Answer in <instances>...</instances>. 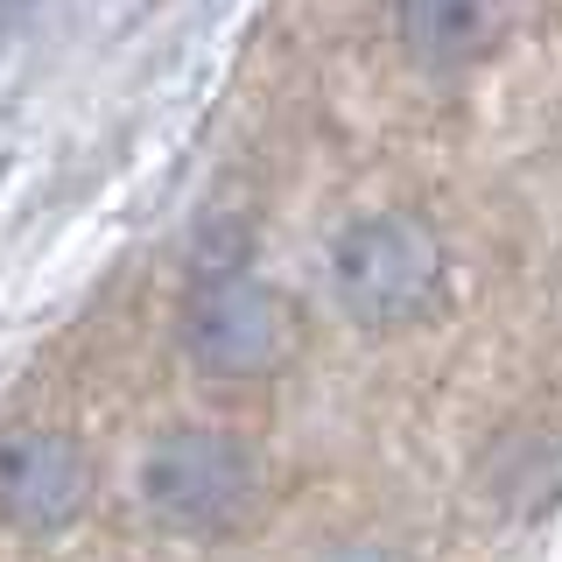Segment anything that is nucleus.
<instances>
[{"label": "nucleus", "mask_w": 562, "mask_h": 562, "mask_svg": "<svg viewBox=\"0 0 562 562\" xmlns=\"http://www.w3.org/2000/svg\"><path fill=\"white\" fill-rule=\"evenodd\" d=\"M140 492L169 527L211 535V527H233L254 506V457L218 429H183L148 457Z\"/></svg>", "instance_id": "nucleus-2"}, {"label": "nucleus", "mask_w": 562, "mask_h": 562, "mask_svg": "<svg viewBox=\"0 0 562 562\" xmlns=\"http://www.w3.org/2000/svg\"><path fill=\"white\" fill-rule=\"evenodd\" d=\"M443 281H450V254L436 239V225L415 218V211H373V218L345 225L338 246H330V289L351 310V324L366 330L422 324L443 303Z\"/></svg>", "instance_id": "nucleus-1"}, {"label": "nucleus", "mask_w": 562, "mask_h": 562, "mask_svg": "<svg viewBox=\"0 0 562 562\" xmlns=\"http://www.w3.org/2000/svg\"><path fill=\"white\" fill-rule=\"evenodd\" d=\"M85 506V457L64 436H8L0 443V514L22 527H64Z\"/></svg>", "instance_id": "nucleus-4"}, {"label": "nucleus", "mask_w": 562, "mask_h": 562, "mask_svg": "<svg viewBox=\"0 0 562 562\" xmlns=\"http://www.w3.org/2000/svg\"><path fill=\"white\" fill-rule=\"evenodd\" d=\"M190 351L218 380H254L281 359V303L246 268H211L190 295Z\"/></svg>", "instance_id": "nucleus-3"}, {"label": "nucleus", "mask_w": 562, "mask_h": 562, "mask_svg": "<svg viewBox=\"0 0 562 562\" xmlns=\"http://www.w3.org/2000/svg\"><path fill=\"white\" fill-rule=\"evenodd\" d=\"M506 0H394V43L422 70H471L499 49Z\"/></svg>", "instance_id": "nucleus-5"}]
</instances>
